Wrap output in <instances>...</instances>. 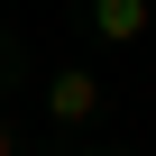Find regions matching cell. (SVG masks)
I'll list each match as a JSON object with an SVG mask.
<instances>
[{"instance_id":"cell-1","label":"cell","mask_w":156,"mask_h":156,"mask_svg":"<svg viewBox=\"0 0 156 156\" xmlns=\"http://www.w3.org/2000/svg\"><path fill=\"white\" fill-rule=\"evenodd\" d=\"M46 110H55L64 129H83V119L101 110V83H92V73H83V64H64V73H55V83H46Z\"/></svg>"},{"instance_id":"cell-2","label":"cell","mask_w":156,"mask_h":156,"mask_svg":"<svg viewBox=\"0 0 156 156\" xmlns=\"http://www.w3.org/2000/svg\"><path fill=\"white\" fill-rule=\"evenodd\" d=\"M147 19H156L147 0H92V37H110V46H138Z\"/></svg>"},{"instance_id":"cell-3","label":"cell","mask_w":156,"mask_h":156,"mask_svg":"<svg viewBox=\"0 0 156 156\" xmlns=\"http://www.w3.org/2000/svg\"><path fill=\"white\" fill-rule=\"evenodd\" d=\"M0 156H9V129H0Z\"/></svg>"}]
</instances>
